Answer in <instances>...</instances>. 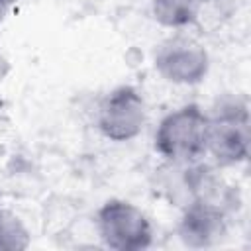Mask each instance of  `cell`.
<instances>
[{
	"mask_svg": "<svg viewBox=\"0 0 251 251\" xmlns=\"http://www.w3.org/2000/svg\"><path fill=\"white\" fill-rule=\"evenodd\" d=\"M96 227L102 243L116 251H141L153 241L147 216L131 202L112 198L96 212Z\"/></svg>",
	"mask_w": 251,
	"mask_h": 251,
	"instance_id": "cell-3",
	"label": "cell"
},
{
	"mask_svg": "<svg viewBox=\"0 0 251 251\" xmlns=\"http://www.w3.org/2000/svg\"><path fill=\"white\" fill-rule=\"evenodd\" d=\"M229 226V212L208 200H192L184 204L178 222V237L186 247L206 249L218 245Z\"/></svg>",
	"mask_w": 251,
	"mask_h": 251,
	"instance_id": "cell-6",
	"label": "cell"
},
{
	"mask_svg": "<svg viewBox=\"0 0 251 251\" xmlns=\"http://www.w3.org/2000/svg\"><path fill=\"white\" fill-rule=\"evenodd\" d=\"M6 14H8V6H4V4H0V22L6 18Z\"/></svg>",
	"mask_w": 251,
	"mask_h": 251,
	"instance_id": "cell-10",
	"label": "cell"
},
{
	"mask_svg": "<svg viewBox=\"0 0 251 251\" xmlns=\"http://www.w3.org/2000/svg\"><path fill=\"white\" fill-rule=\"evenodd\" d=\"M204 0H151V14L157 24L169 29H182L200 16Z\"/></svg>",
	"mask_w": 251,
	"mask_h": 251,
	"instance_id": "cell-7",
	"label": "cell"
},
{
	"mask_svg": "<svg viewBox=\"0 0 251 251\" xmlns=\"http://www.w3.org/2000/svg\"><path fill=\"white\" fill-rule=\"evenodd\" d=\"M14 2H18V0H0V4H4V6H8V8H10Z\"/></svg>",
	"mask_w": 251,
	"mask_h": 251,
	"instance_id": "cell-11",
	"label": "cell"
},
{
	"mask_svg": "<svg viewBox=\"0 0 251 251\" xmlns=\"http://www.w3.org/2000/svg\"><path fill=\"white\" fill-rule=\"evenodd\" d=\"M8 73H10V61H8L6 55L0 51V84L4 82V78L8 76Z\"/></svg>",
	"mask_w": 251,
	"mask_h": 251,
	"instance_id": "cell-9",
	"label": "cell"
},
{
	"mask_svg": "<svg viewBox=\"0 0 251 251\" xmlns=\"http://www.w3.org/2000/svg\"><path fill=\"white\" fill-rule=\"evenodd\" d=\"M29 231L10 210L0 208V251H22L29 247Z\"/></svg>",
	"mask_w": 251,
	"mask_h": 251,
	"instance_id": "cell-8",
	"label": "cell"
},
{
	"mask_svg": "<svg viewBox=\"0 0 251 251\" xmlns=\"http://www.w3.org/2000/svg\"><path fill=\"white\" fill-rule=\"evenodd\" d=\"M153 65L163 80L171 84L192 86L206 78L210 57L196 39L175 35L157 47Z\"/></svg>",
	"mask_w": 251,
	"mask_h": 251,
	"instance_id": "cell-5",
	"label": "cell"
},
{
	"mask_svg": "<svg viewBox=\"0 0 251 251\" xmlns=\"http://www.w3.org/2000/svg\"><path fill=\"white\" fill-rule=\"evenodd\" d=\"M208 114L198 104H184L167 114L155 131V149L167 163H194L206 155Z\"/></svg>",
	"mask_w": 251,
	"mask_h": 251,
	"instance_id": "cell-2",
	"label": "cell"
},
{
	"mask_svg": "<svg viewBox=\"0 0 251 251\" xmlns=\"http://www.w3.org/2000/svg\"><path fill=\"white\" fill-rule=\"evenodd\" d=\"M249 108L241 98H224L208 114L206 153L220 167H235L249 157Z\"/></svg>",
	"mask_w": 251,
	"mask_h": 251,
	"instance_id": "cell-1",
	"label": "cell"
},
{
	"mask_svg": "<svg viewBox=\"0 0 251 251\" xmlns=\"http://www.w3.org/2000/svg\"><path fill=\"white\" fill-rule=\"evenodd\" d=\"M147 122L145 100L137 88L122 84L106 94L98 108L96 126L100 133L110 141L135 139Z\"/></svg>",
	"mask_w": 251,
	"mask_h": 251,
	"instance_id": "cell-4",
	"label": "cell"
}]
</instances>
